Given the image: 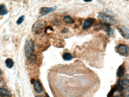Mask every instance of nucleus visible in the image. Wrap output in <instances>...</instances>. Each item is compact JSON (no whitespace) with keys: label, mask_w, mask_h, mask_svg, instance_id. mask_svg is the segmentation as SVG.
I'll list each match as a JSON object with an SVG mask.
<instances>
[{"label":"nucleus","mask_w":129,"mask_h":97,"mask_svg":"<svg viewBox=\"0 0 129 97\" xmlns=\"http://www.w3.org/2000/svg\"><path fill=\"white\" fill-rule=\"evenodd\" d=\"M46 25L45 22L43 20H39L36 22L32 26V32L35 34H40L42 32Z\"/></svg>","instance_id":"2"},{"label":"nucleus","mask_w":129,"mask_h":97,"mask_svg":"<svg viewBox=\"0 0 129 97\" xmlns=\"http://www.w3.org/2000/svg\"><path fill=\"white\" fill-rule=\"evenodd\" d=\"M24 19H25V16L24 15H23L18 18L17 22H16V23L18 25H20V24L22 23V22L24 21Z\"/></svg>","instance_id":"20"},{"label":"nucleus","mask_w":129,"mask_h":97,"mask_svg":"<svg viewBox=\"0 0 129 97\" xmlns=\"http://www.w3.org/2000/svg\"><path fill=\"white\" fill-rule=\"evenodd\" d=\"M124 95L125 97H129V86H128L126 87L125 90H124Z\"/></svg>","instance_id":"21"},{"label":"nucleus","mask_w":129,"mask_h":97,"mask_svg":"<svg viewBox=\"0 0 129 97\" xmlns=\"http://www.w3.org/2000/svg\"><path fill=\"white\" fill-rule=\"evenodd\" d=\"M28 61L30 63H35L37 61V57L35 55H31L28 58Z\"/></svg>","instance_id":"17"},{"label":"nucleus","mask_w":129,"mask_h":97,"mask_svg":"<svg viewBox=\"0 0 129 97\" xmlns=\"http://www.w3.org/2000/svg\"><path fill=\"white\" fill-rule=\"evenodd\" d=\"M8 13V12L6 8V6L3 4L0 5V15H6Z\"/></svg>","instance_id":"13"},{"label":"nucleus","mask_w":129,"mask_h":97,"mask_svg":"<svg viewBox=\"0 0 129 97\" xmlns=\"http://www.w3.org/2000/svg\"><path fill=\"white\" fill-rule=\"evenodd\" d=\"M45 94H46V96H47V97H50L48 95V94H47L45 93Z\"/></svg>","instance_id":"24"},{"label":"nucleus","mask_w":129,"mask_h":97,"mask_svg":"<svg viewBox=\"0 0 129 97\" xmlns=\"http://www.w3.org/2000/svg\"><path fill=\"white\" fill-rule=\"evenodd\" d=\"M115 88H117L118 90L119 91H123L124 90L123 88V86L121 85L120 82V79H118L117 81V83L115 85Z\"/></svg>","instance_id":"18"},{"label":"nucleus","mask_w":129,"mask_h":97,"mask_svg":"<svg viewBox=\"0 0 129 97\" xmlns=\"http://www.w3.org/2000/svg\"><path fill=\"white\" fill-rule=\"evenodd\" d=\"M97 18L103 23L108 24L110 26H114L117 23L116 21L111 16L102 13H98Z\"/></svg>","instance_id":"1"},{"label":"nucleus","mask_w":129,"mask_h":97,"mask_svg":"<svg viewBox=\"0 0 129 97\" xmlns=\"http://www.w3.org/2000/svg\"><path fill=\"white\" fill-rule=\"evenodd\" d=\"M53 23L55 25L59 26L61 24V21L60 19H58V18H55L53 20Z\"/></svg>","instance_id":"19"},{"label":"nucleus","mask_w":129,"mask_h":97,"mask_svg":"<svg viewBox=\"0 0 129 97\" xmlns=\"http://www.w3.org/2000/svg\"><path fill=\"white\" fill-rule=\"evenodd\" d=\"M34 50V43L32 39L27 40L25 46V52L26 56L27 58L32 55Z\"/></svg>","instance_id":"3"},{"label":"nucleus","mask_w":129,"mask_h":97,"mask_svg":"<svg viewBox=\"0 0 129 97\" xmlns=\"http://www.w3.org/2000/svg\"><path fill=\"white\" fill-rule=\"evenodd\" d=\"M49 31H53V29L51 27V26H49V27H47L46 28V29H45V32L46 33H47Z\"/></svg>","instance_id":"22"},{"label":"nucleus","mask_w":129,"mask_h":97,"mask_svg":"<svg viewBox=\"0 0 129 97\" xmlns=\"http://www.w3.org/2000/svg\"><path fill=\"white\" fill-rule=\"evenodd\" d=\"M57 8V6H54L52 7H42L40 9V13L41 16L39 17L44 16L50 13H51L55 10Z\"/></svg>","instance_id":"7"},{"label":"nucleus","mask_w":129,"mask_h":97,"mask_svg":"<svg viewBox=\"0 0 129 97\" xmlns=\"http://www.w3.org/2000/svg\"><path fill=\"white\" fill-rule=\"evenodd\" d=\"M63 21L65 23L72 24L74 23V21L69 15L65 16L63 18Z\"/></svg>","instance_id":"12"},{"label":"nucleus","mask_w":129,"mask_h":97,"mask_svg":"<svg viewBox=\"0 0 129 97\" xmlns=\"http://www.w3.org/2000/svg\"><path fill=\"white\" fill-rule=\"evenodd\" d=\"M34 88L36 93L38 94H41L43 93V88L40 81L38 80H35L34 83Z\"/></svg>","instance_id":"9"},{"label":"nucleus","mask_w":129,"mask_h":97,"mask_svg":"<svg viewBox=\"0 0 129 97\" xmlns=\"http://www.w3.org/2000/svg\"><path fill=\"white\" fill-rule=\"evenodd\" d=\"M0 95L7 97H11L12 96V94L9 91L3 88H0Z\"/></svg>","instance_id":"11"},{"label":"nucleus","mask_w":129,"mask_h":97,"mask_svg":"<svg viewBox=\"0 0 129 97\" xmlns=\"http://www.w3.org/2000/svg\"><path fill=\"white\" fill-rule=\"evenodd\" d=\"M5 62L6 67L8 68H12L13 66L14 62L11 58H7Z\"/></svg>","instance_id":"15"},{"label":"nucleus","mask_w":129,"mask_h":97,"mask_svg":"<svg viewBox=\"0 0 129 97\" xmlns=\"http://www.w3.org/2000/svg\"><path fill=\"white\" fill-rule=\"evenodd\" d=\"M1 75H2V72H1V70H0V77L1 76Z\"/></svg>","instance_id":"23"},{"label":"nucleus","mask_w":129,"mask_h":97,"mask_svg":"<svg viewBox=\"0 0 129 97\" xmlns=\"http://www.w3.org/2000/svg\"><path fill=\"white\" fill-rule=\"evenodd\" d=\"M129 76L128 74H126L124 76L122 81V83L123 85L128 86L129 85Z\"/></svg>","instance_id":"16"},{"label":"nucleus","mask_w":129,"mask_h":97,"mask_svg":"<svg viewBox=\"0 0 129 97\" xmlns=\"http://www.w3.org/2000/svg\"><path fill=\"white\" fill-rule=\"evenodd\" d=\"M95 19L94 18H89L85 20L83 25V29L87 30L90 28L94 24L95 21Z\"/></svg>","instance_id":"8"},{"label":"nucleus","mask_w":129,"mask_h":97,"mask_svg":"<svg viewBox=\"0 0 129 97\" xmlns=\"http://www.w3.org/2000/svg\"><path fill=\"white\" fill-rule=\"evenodd\" d=\"M125 72V68L123 65H121L118 67L117 71V75L119 78L123 76Z\"/></svg>","instance_id":"10"},{"label":"nucleus","mask_w":129,"mask_h":97,"mask_svg":"<svg viewBox=\"0 0 129 97\" xmlns=\"http://www.w3.org/2000/svg\"><path fill=\"white\" fill-rule=\"evenodd\" d=\"M116 52L120 55L127 57L129 54V48L127 45L120 44L115 47Z\"/></svg>","instance_id":"4"},{"label":"nucleus","mask_w":129,"mask_h":97,"mask_svg":"<svg viewBox=\"0 0 129 97\" xmlns=\"http://www.w3.org/2000/svg\"><path fill=\"white\" fill-rule=\"evenodd\" d=\"M116 29L124 38L127 39H129V29L125 26L123 25H119L116 27Z\"/></svg>","instance_id":"6"},{"label":"nucleus","mask_w":129,"mask_h":97,"mask_svg":"<svg viewBox=\"0 0 129 97\" xmlns=\"http://www.w3.org/2000/svg\"><path fill=\"white\" fill-rule=\"evenodd\" d=\"M63 59L65 61H70L72 60L73 56L71 53H65L62 56Z\"/></svg>","instance_id":"14"},{"label":"nucleus","mask_w":129,"mask_h":97,"mask_svg":"<svg viewBox=\"0 0 129 97\" xmlns=\"http://www.w3.org/2000/svg\"><path fill=\"white\" fill-rule=\"evenodd\" d=\"M36 97H42L41 96H36Z\"/></svg>","instance_id":"25"},{"label":"nucleus","mask_w":129,"mask_h":97,"mask_svg":"<svg viewBox=\"0 0 129 97\" xmlns=\"http://www.w3.org/2000/svg\"><path fill=\"white\" fill-rule=\"evenodd\" d=\"M97 28L99 30H102L106 32L109 37H112L114 33V30L110 27V25L105 24H100L97 26Z\"/></svg>","instance_id":"5"}]
</instances>
